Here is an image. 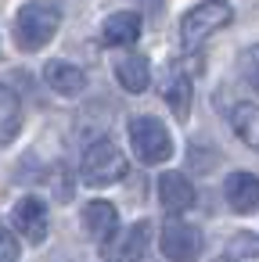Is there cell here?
Segmentation results:
<instances>
[{"mask_svg": "<svg viewBox=\"0 0 259 262\" xmlns=\"http://www.w3.org/2000/svg\"><path fill=\"white\" fill-rule=\"evenodd\" d=\"M58 26H62V11L54 4H47V0H29L15 18V43L22 51H40L54 40Z\"/></svg>", "mask_w": 259, "mask_h": 262, "instance_id": "6da1fadb", "label": "cell"}, {"mask_svg": "<svg viewBox=\"0 0 259 262\" xmlns=\"http://www.w3.org/2000/svg\"><path fill=\"white\" fill-rule=\"evenodd\" d=\"M126 169H130V162H126V155H123L112 140H94V144L83 151L79 176H83V183H90V187H112V183H119V180L126 176Z\"/></svg>", "mask_w": 259, "mask_h": 262, "instance_id": "7a4b0ae2", "label": "cell"}, {"mask_svg": "<svg viewBox=\"0 0 259 262\" xmlns=\"http://www.w3.org/2000/svg\"><path fill=\"white\" fill-rule=\"evenodd\" d=\"M230 18H234L230 4H223V0H205V4L191 8V11L184 15V22H180V43H184L187 51H194V47H202V40H209V36H212L216 29H223Z\"/></svg>", "mask_w": 259, "mask_h": 262, "instance_id": "3957f363", "label": "cell"}, {"mask_svg": "<svg viewBox=\"0 0 259 262\" xmlns=\"http://www.w3.org/2000/svg\"><path fill=\"white\" fill-rule=\"evenodd\" d=\"M130 144H133V151H137V158L148 162V165H158V162H166V158L173 155L169 129H166L158 119H151V115L130 119Z\"/></svg>", "mask_w": 259, "mask_h": 262, "instance_id": "277c9868", "label": "cell"}, {"mask_svg": "<svg viewBox=\"0 0 259 262\" xmlns=\"http://www.w3.org/2000/svg\"><path fill=\"white\" fill-rule=\"evenodd\" d=\"M202 230L194 223H184L176 215H169L162 223V233H158V248L169 262H194L202 255Z\"/></svg>", "mask_w": 259, "mask_h": 262, "instance_id": "5b68a950", "label": "cell"}, {"mask_svg": "<svg viewBox=\"0 0 259 262\" xmlns=\"http://www.w3.org/2000/svg\"><path fill=\"white\" fill-rule=\"evenodd\" d=\"M11 226L29 241V244H40L47 237V208L40 198H22L15 208H11Z\"/></svg>", "mask_w": 259, "mask_h": 262, "instance_id": "8992f818", "label": "cell"}, {"mask_svg": "<svg viewBox=\"0 0 259 262\" xmlns=\"http://www.w3.org/2000/svg\"><path fill=\"white\" fill-rule=\"evenodd\" d=\"M223 194H227V205L237 215L259 212V176H252V172H230L227 183H223Z\"/></svg>", "mask_w": 259, "mask_h": 262, "instance_id": "52a82bcc", "label": "cell"}, {"mask_svg": "<svg viewBox=\"0 0 259 262\" xmlns=\"http://www.w3.org/2000/svg\"><path fill=\"white\" fill-rule=\"evenodd\" d=\"M112 69H115V79L123 83V90H126V94H144V90H148V83H151V65H148V58H144V54H137V51L115 54Z\"/></svg>", "mask_w": 259, "mask_h": 262, "instance_id": "ba28073f", "label": "cell"}, {"mask_svg": "<svg viewBox=\"0 0 259 262\" xmlns=\"http://www.w3.org/2000/svg\"><path fill=\"white\" fill-rule=\"evenodd\" d=\"M115 226H119L115 205H108V201H90V205L83 208V230H87L90 241L108 244V241L115 237Z\"/></svg>", "mask_w": 259, "mask_h": 262, "instance_id": "9c48e42d", "label": "cell"}, {"mask_svg": "<svg viewBox=\"0 0 259 262\" xmlns=\"http://www.w3.org/2000/svg\"><path fill=\"white\" fill-rule=\"evenodd\" d=\"M158 201H162V208H166L169 215L187 212V208L194 205V187H191V180H187L184 172H166V176L158 180Z\"/></svg>", "mask_w": 259, "mask_h": 262, "instance_id": "30bf717a", "label": "cell"}, {"mask_svg": "<svg viewBox=\"0 0 259 262\" xmlns=\"http://www.w3.org/2000/svg\"><path fill=\"white\" fill-rule=\"evenodd\" d=\"M137 36H141V15H133V11H115L101 26V40L108 47H133Z\"/></svg>", "mask_w": 259, "mask_h": 262, "instance_id": "8fae6325", "label": "cell"}, {"mask_svg": "<svg viewBox=\"0 0 259 262\" xmlns=\"http://www.w3.org/2000/svg\"><path fill=\"white\" fill-rule=\"evenodd\" d=\"M44 79H47V86H51L58 97H76V94H83V86H87V76H83L76 65H69V61H47Z\"/></svg>", "mask_w": 259, "mask_h": 262, "instance_id": "7c38bea8", "label": "cell"}, {"mask_svg": "<svg viewBox=\"0 0 259 262\" xmlns=\"http://www.w3.org/2000/svg\"><path fill=\"white\" fill-rule=\"evenodd\" d=\"M151 241V223L148 219H137L133 226H126V233L115 241V251H112V262H141L144 248Z\"/></svg>", "mask_w": 259, "mask_h": 262, "instance_id": "4fadbf2b", "label": "cell"}, {"mask_svg": "<svg viewBox=\"0 0 259 262\" xmlns=\"http://www.w3.org/2000/svg\"><path fill=\"white\" fill-rule=\"evenodd\" d=\"M22 129V101L11 86L0 83V144H11Z\"/></svg>", "mask_w": 259, "mask_h": 262, "instance_id": "5bb4252c", "label": "cell"}, {"mask_svg": "<svg viewBox=\"0 0 259 262\" xmlns=\"http://www.w3.org/2000/svg\"><path fill=\"white\" fill-rule=\"evenodd\" d=\"M230 126L252 151H259V104H237L230 112Z\"/></svg>", "mask_w": 259, "mask_h": 262, "instance_id": "9a60e30c", "label": "cell"}, {"mask_svg": "<svg viewBox=\"0 0 259 262\" xmlns=\"http://www.w3.org/2000/svg\"><path fill=\"white\" fill-rule=\"evenodd\" d=\"M166 104L173 108V115L184 122L187 112H191V79L184 72H173L169 69V79H166Z\"/></svg>", "mask_w": 259, "mask_h": 262, "instance_id": "2e32d148", "label": "cell"}, {"mask_svg": "<svg viewBox=\"0 0 259 262\" xmlns=\"http://www.w3.org/2000/svg\"><path fill=\"white\" fill-rule=\"evenodd\" d=\"M227 258L230 262H245V258H259V233H237L227 241Z\"/></svg>", "mask_w": 259, "mask_h": 262, "instance_id": "e0dca14e", "label": "cell"}, {"mask_svg": "<svg viewBox=\"0 0 259 262\" xmlns=\"http://www.w3.org/2000/svg\"><path fill=\"white\" fill-rule=\"evenodd\" d=\"M237 69H241V79H245V86L259 94V47H248V51L241 54Z\"/></svg>", "mask_w": 259, "mask_h": 262, "instance_id": "ac0fdd59", "label": "cell"}, {"mask_svg": "<svg viewBox=\"0 0 259 262\" xmlns=\"http://www.w3.org/2000/svg\"><path fill=\"white\" fill-rule=\"evenodd\" d=\"M0 262H18V241L4 226H0Z\"/></svg>", "mask_w": 259, "mask_h": 262, "instance_id": "d6986e66", "label": "cell"}]
</instances>
